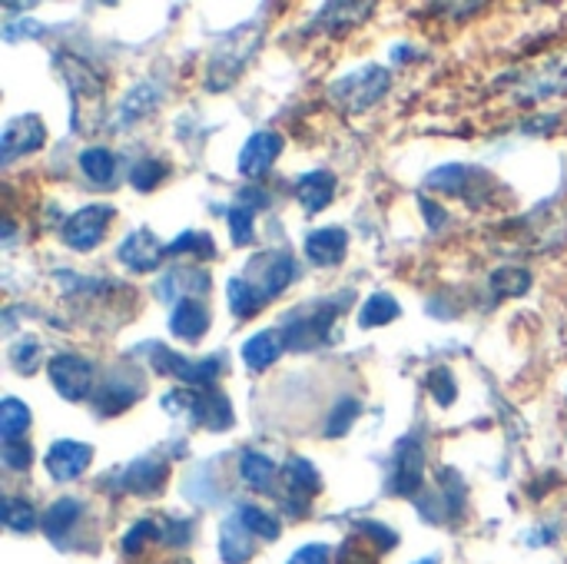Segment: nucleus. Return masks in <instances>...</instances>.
Listing matches in <instances>:
<instances>
[{
    "label": "nucleus",
    "instance_id": "nucleus-1",
    "mask_svg": "<svg viewBox=\"0 0 567 564\" xmlns=\"http://www.w3.org/2000/svg\"><path fill=\"white\" fill-rule=\"evenodd\" d=\"M389 83H392L389 70H382V66H362V70H355L349 76H342L339 83H332L329 96L336 103H342L346 110H365L369 103H375V100L385 96Z\"/></svg>",
    "mask_w": 567,
    "mask_h": 564
},
{
    "label": "nucleus",
    "instance_id": "nucleus-2",
    "mask_svg": "<svg viewBox=\"0 0 567 564\" xmlns=\"http://www.w3.org/2000/svg\"><path fill=\"white\" fill-rule=\"evenodd\" d=\"M47 376L56 389L60 399L66 402H80L93 396V366L83 356L73 352H60L47 362Z\"/></svg>",
    "mask_w": 567,
    "mask_h": 564
},
{
    "label": "nucleus",
    "instance_id": "nucleus-3",
    "mask_svg": "<svg viewBox=\"0 0 567 564\" xmlns=\"http://www.w3.org/2000/svg\"><path fill=\"white\" fill-rule=\"evenodd\" d=\"M110 219H113V209H110V206H103V203H93V206L76 209V213L63 223L60 236H63V243H66L70 249H76V253H90V249H93V246H100V239L106 236Z\"/></svg>",
    "mask_w": 567,
    "mask_h": 564
},
{
    "label": "nucleus",
    "instance_id": "nucleus-4",
    "mask_svg": "<svg viewBox=\"0 0 567 564\" xmlns=\"http://www.w3.org/2000/svg\"><path fill=\"white\" fill-rule=\"evenodd\" d=\"M153 349V366L179 382H186V389H206L216 376H219V356L209 359H183L163 346H150Z\"/></svg>",
    "mask_w": 567,
    "mask_h": 564
},
{
    "label": "nucleus",
    "instance_id": "nucleus-5",
    "mask_svg": "<svg viewBox=\"0 0 567 564\" xmlns=\"http://www.w3.org/2000/svg\"><path fill=\"white\" fill-rule=\"evenodd\" d=\"M425 482V449L415 439H402L395 445V469H392V495L412 499L422 492Z\"/></svg>",
    "mask_w": 567,
    "mask_h": 564
},
{
    "label": "nucleus",
    "instance_id": "nucleus-6",
    "mask_svg": "<svg viewBox=\"0 0 567 564\" xmlns=\"http://www.w3.org/2000/svg\"><path fill=\"white\" fill-rule=\"evenodd\" d=\"M279 153H282V136L276 130H259L239 150V160H236L239 173L246 180H262L272 170V163L279 160Z\"/></svg>",
    "mask_w": 567,
    "mask_h": 564
},
{
    "label": "nucleus",
    "instance_id": "nucleus-7",
    "mask_svg": "<svg viewBox=\"0 0 567 564\" xmlns=\"http://www.w3.org/2000/svg\"><path fill=\"white\" fill-rule=\"evenodd\" d=\"M93 449L86 442H73V439H60L47 449V475L53 482H76L86 469H90Z\"/></svg>",
    "mask_w": 567,
    "mask_h": 564
},
{
    "label": "nucleus",
    "instance_id": "nucleus-8",
    "mask_svg": "<svg viewBox=\"0 0 567 564\" xmlns=\"http://www.w3.org/2000/svg\"><path fill=\"white\" fill-rule=\"evenodd\" d=\"M47 140V130L40 123V116H17L7 123L3 136H0V163L10 166L17 156H27V153H37Z\"/></svg>",
    "mask_w": 567,
    "mask_h": 564
},
{
    "label": "nucleus",
    "instance_id": "nucleus-9",
    "mask_svg": "<svg viewBox=\"0 0 567 564\" xmlns=\"http://www.w3.org/2000/svg\"><path fill=\"white\" fill-rule=\"evenodd\" d=\"M252 273H256V293L262 296V302H269V299H276L296 276H299V266H296V259L292 256H286V253H266L262 259H256L252 263Z\"/></svg>",
    "mask_w": 567,
    "mask_h": 564
},
{
    "label": "nucleus",
    "instance_id": "nucleus-10",
    "mask_svg": "<svg viewBox=\"0 0 567 564\" xmlns=\"http://www.w3.org/2000/svg\"><path fill=\"white\" fill-rule=\"evenodd\" d=\"M163 253L166 246L150 233V229H133L120 246H116V256L126 269L133 273H153L159 263H163Z\"/></svg>",
    "mask_w": 567,
    "mask_h": 564
},
{
    "label": "nucleus",
    "instance_id": "nucleus-11",
    "mask_svg": "<svg viewBox=\"0 0 567 564\" xmlns=\"http://www.w3.org/2000/svg\"><path fill=\"white\" fill-rule=\"evenodd\" d=\"M336 312L339 309H332V306H319V309H312L306 316H292L286 322V346L289 349H312V346H319L329 336Z\"/></svg>",
    "mask_w": 567,
    "mask_h": 564
},
{
    "label": "nucleus",
    "instance_id": "nucleus-12",
    "mask_svg": "<svg viewBox=\"0 0 567 564\" xmlns=\"http://www.w3.org/2000/svg\"><path fill=\"white\" fill-rule=\"evenodd\" d=\"M346 249H349V233L339 226H322L306 236V256L322 269L339 266L346 259Z\"/></svg>",
    "mask_w": 567,
    "mask_h": 564
},
{
    "label": "nucleus",
    "instance_id": "nucleus-13",
    "mask_svg": "<svg viewBox=\"0 0 567 564\" xmlns=\"http://www.w3.org/2000/svg\"><path fill=\"white\" fill-rule=\"evenodd\" d=\"M166 472H169V469H166L163 462H156V459H136L133 465H126V469H123V475H120V489H123V492H130V495L150 499V495H156V492L163 489Z\"/></svg>",
    "mask_w": 567,
    "mask_h": 564
},
{
    "label": "nucleus",
    "instance_id": "nucleus-14",
    "mask_svg": "<svg viewBox=\"0 0 567 564\" xmlns=\"http://www.w3.org/2000/svg\"><path fill=\"white\" fill-rule=\"evenodd\" d=\"M140 396H143V382H133V379H110V382H103V386L93 392V412L103 416V419L120 416V412L130 409Z\"/></svg>",
    "mask_w": 567,
    "mask_h": 564
},
{
    "label": "nucleus",
    "instance_id": "nucleus-15",
    "mask_svg": "<svg viewBox=\"0 0 567 564\" xmlns=\"http://www.w3.org/2000/svg\"><path fill=\"white\" fill-rule=\"evenodd\" d=\"M209 289V273L206 269H169L159 283H156V296L173 302V299H193L196 293Z\"/></svg>",
    "mask_w": 567,
    "mask_h": 564
},
{
    "label": "nucleus",
    "instance_id": "nucleus-16",
    "mask_svg": "<svg viewBox=\"0 0 567 564\" xmlns=\"http://www.w3.org/2000/svg\"><path fill=\"white\" fill-rule=\"evenodd\" d=\"M169 329L176 339L199 342L209 329V309L196 299H183V302H176V309L169 316Z\"/></svg>",
    "mask_w": 567,
    "mask_h": 564
},
{
    "label": "nucleus",
    "instance_id": "nucleus-17",
    "mask_svg": "<svg viewBox=\"0 0 567 564\" xmlns=\"http://www.w3.org/2000/svg\"><path fill=\"white\" fill-rule=\"evenodd\" d=\"M296 196L302 203L306 213H319L332 203L336 196V176L329 170H316V173H306L296 180Z\"/></svg>",
    "mask_w": 567,
    "mask_h": 564
},
{
    "label": "nucleus",
    "instance_id": "nucleus-18",
    "mask_svg": "<svg viewBox=\"0 0 567 564\" xmlns=\"http://www.w3.org/2000/svg\"><path fill=\"white\" fill-rule=\"evenodd\" d=\"M282 349H286V339H282L276 329H266V332H256L252 339H246V346H243V362H246L249 369L262 372V369H269L272 362H279Z\"/></svg>",
    "mask_w": 567,
    "mask_h": 564
},
{
    "label": "nucleus",
    "instance_id": "nucleus-19",
    "mask_svg": "<svg viewBox=\"0 0 567 564\" xmlns=\"http://www.w3.org/2000/svg\"><path fill=\"white\" fill-rule=\"evenodd\" d=\"M482 180H488V173H482V170H472V166H442V170H435L432 176H429V186L432 189H442V193H452V196H465L468 199V186L472 183H482Z\"/></svg>",
    "mask_w": 567,
    "mask_h": 564
},
{
    "label": "nucleus",
    "instance_id": "nucleus-20",
    "mask_svg": "<svg viewBox=\"0 0 567 564\" xmlns=\"http://www.w3.org/2000/svg\"><path fill=\"white\" fill-rule=\"evenodd\" d=\"M219 555L226 564H246L252 558V535L239 519H229L219 532Z\"/></svg>",
    "mask_w": 567,
    "mask_h": 564
},
{
    "label": "nucleus",
    "instance_id": "nucleus-21",
    "mask_svg": "<svg viewBox=\"0 0 567 564\" xmlns=\"http://www.w3.org/2000/svg\"><path fill=\"white\" fill-rule=\"evenodd\" d=\"M80 515H83V505H80L76 499H60V502H53V505L47 509V515H43V532H47V539H50V542H63L66 532L80 522Z\"/></svg>",
    "mask_w": 567,
    "mask_h": 564
},
{
    "label": "nucleus",
    "instance_id": "nucleus-22",
    "mask_svg": "<svg viewBox=\"0 0 567 564\" xmlns=\"http://www.w3.org/2000/svg\"><path fill=\"white\" fill-rule=\"evenodd\" d=\"M399 302L389 296V293H375V296H369L365 302H362V309H359V326L362 329H379V326H389V322H395L399 319Z\"/></svg>",
    "mask_w": 567,
    "mask_h": 564
},
{
    "label": "nucleus",
    "instance_id": "nucleus-23",
    "mask_svg": "<svg viewBox=\"0 0 567 564\" xmlns=\"http://www.w3.org/2000/svg\"><path fill=\"white\" fill-rule=\"evenodd\" d=\"M286 482H289V492H296L299 499H312L319 495L322 489V479H319V469L306 459H289L286 465Z\"/></svg>",
    "mask_w": 567,
    "mask_h": 564
},
{
    "label": "nucleus",
    "instance_id": "nucleus-24",
    "mask_svg": "<svg viewBox=\"0 0 567 564\" xmlns=\"http://www.w3.org/2000/svg\"><path fill=\"white\" fill-rule=\"evenodd\" d=\"M239 475H243V482L249 485V489H269L272 485V479H276V465H272V459L269 455H262V452H246L243 459H239Z\"/></svg>",
    "mask_w": 567,
    "mask_h": 564
},
{
    "label": "nucleus",
    "instance_id": "nucleus-25",
    "mask_svg": "<svg viewBox=\"0 0 567 564\" xmlns=\"http://www.w3.org/2000/svg\"><path fill=\"white\" fill-rule=\"evenodd\" d=\"M226 296H229L233 316H239V319H249V316H256V312H259V306H262V296H259V293H256V286H252L249 279H243V276L229 279V289H226Z\"/></svg>",
    "mask_w": 567,
    "mask_h": 564
},
{
    "label": "nucleus",
    "instance_id": "nucleus-26",
    "mask_svg": "<svg viewBox=\"0 0 567 564\" xmlns=\"http://www.w3.org/2000/svg\"><path fill=\"white\" fill-rule=\"evenodd\" d=\"M27 429H30V409L20 399H3V406H0V435H3V442L23 439Z\"/></svg>",
    "mask_w": 567,
    "mask_h": 564
},
{
    "label": "nucleus",
    "instance_id": "nucleus-27",
    "mask_svg": "<svg viewBox=\"0 0 567 564\" xmlns=\"http://www.w3.org/2000/svg\"><path fill=\"white\" fill-rule=\"evenodd\" d=\"M166 253L169 256H196V259H213L216 256V243H213V236H206V233H196V229H186V233H179L169 246H166Z\"/></svg>",
    "mask_w": 567,
    "mask_h": 564
},
{
    "label": "nucleus",
    "instance_id": "nucleus-28",
    "mask_svg": "<svg viewBox=\"0 0 567 564\" xmlns=\"http://www.w3.org/2000/svg\"><path fill=\"white\" fill-rule=\"evenodd\" d=\"M113 153L106 150V146H90V150H83L80 153V170L93 180V183H110L113 180Z\"/></svg>",
    "mask_w": 567,
    "mask_h": 564
},
{
    "label": "nucleus",
    "instance_id": "nucleus-29",
    "mask_svg": "<svg viewBox=\"0 0 567 564\" xmlns=\"http://www.w3.org/2000/svg\"><path fill=\"white\" fill-rule=\"evenodd\" d=\"M236 519H239V522L249 529V535H256V539H266V542H276V539H279V522H276V515H269V512H262V509H256V505H243Z\"/></svg>",
    "mask_w": 567,
    "mask_h": 564
},
{
    "label": "nucleus",
    "instance_id": "nucleus-30",
    "mask_svg": "<svg viewBox=\"0 0 567 564\" xmlns=\"http://www.w3.org/2000/svg\"><path fill=\"white\" fill-rule=\"evenodd\" d=\"M252 219H256V206L236 199V206L229 209V236H233L236 246H249L252 243V236H256L252 233Z\"/></svg>",
    "mask_w": 567,
    "mask_h": 564
},
{
    "label": "nucleus",
    "instance_id": "nucleus-31",
    "mask_svg": "<svg viewBox=\"0 0 567 564\" xmlns=\"http://www.w3.org/2000/svg\"><path fill=\"white\" fill-rule=\"evenodd\" d=\"M3 525L10 529V532H33V525H37V515H33V509H30V502L27 499H7L3 502Z\"/></svg>",
    "mask_w": 567,
    "mask_h": 564
},
{
    "label": "nucleus",
    "instance_id": "nucleus-32",
    "mask_svg": "<svg viewBox=\"0 0 567 564\" xmlns=\"http://www.w3.org/2000/svg\"><path fill=\"white\" fill-rule=\"evenodd\" d=\"M359 412H362V406H359L355 399H342V402L332 409L329 422H326V435H329V439H339V435H346V432L355 425Z\"/></svg>",
    "mask_w": 567,
    "mask_h": 564
},
{
    "label": "nucleus",
    "instance_id": "nucleus-33",
    "mask_svg": "<svg viewBox=\"0 0 567 564\" xmlns=\"http://www.w3.org/2000/svg\"><path fill=\"white\" fill-rule=\"evenodd\" d=\"M163 176H166V163H159V160H143V163H136V166L130 170V183H133L140 193L156 189V186L163 183Z\"/></svg>",
    "mask_w": 567,
    "mask_h": 564
},
{
    "label": "nucleus",
    "instance_id": "nucleus-34",
    "mask_svg": "<svg viewBox=\"0 0 567 564\" xmlns=\"http://www.w3.org/2000/svg\"><path fill=\"white\" fill-rule=\"evenodd\" d=\"M159 539H163L159 525H156V522H150V519H140V522L126 532V539H123V552H126V555H136V552H143V545L159 542Z\"/></svg>",
    "mask_w": 567,
    "mask_h": 564
},
{
    "label": "nucleus",
    "instance_id": "nucleus-35",
    "mask_svg": "<svg viewBox=\"0 0 567 564\" xmlns=\"http://www.w3.org/2000/svg\"><path fill=\"white\" fill-rule=\"evenodd\" d=\"M425 386H429V392H432V399L442 406V409H449L452 402H455V379H452V372L449 369H435L429 379H425Z\"/></svg>",
    "mask_w": 567,
    "mask_h": 564
},
{
    "label": "nucleus",
    "instance_id": "nucleus-36",
    "mask_svg": "<svg viewBox=\"0 0 567 564\" xmlns=\"http://www.w3.org/2000/svg\"><path fill=\"white\" fill-rule=\"evenodd\" d=\"M3 465L10 469V472H27L30 469V462H33V449H30V442H23V439H13V442H3Z\"/></svg>",
    "mask_w": 567,
    "mask_h": 564
},
{
    "label": "nucleus",
    "instance_id": "nucleus-37",
    "mask_svg": "<svg viewBox=\"0 0 567 564\" xmlns=\"http://www.w3.org/2000/svg\"><path fill=\"white\" fill-rule=\"evenodd\" d=\"M150 93H156L150 83H143V86H136L130 96H126V103H123V113H120V120H136V116H143L150 106H156V96H150Z\"/></svg>",
    "mask_w": 567,
    "mask_h": 564
},
{
    "label": "nucleus",
    "instance_id": "nucleus-38",
    "mask_svg": "<svg viewBox=\"0 0 567 564\" xmlns=\"http://www.w3.org/2000/svg\"><path fill=\"white\" fill-rule=\"evenodd\" d=\"M528 286H532V276L525 269H502V273H495V289L505 293V296H522Z\"/></svg>",
    "mask_w": 567,
    "mask_h": 564
},
{
    "label": "nucleus",
    "instance_id": "nucleus-39",
    "mask_svg": "<svg viewBox=\"0 0 567 564\" xmlns=\"http://www.w3.org/2000/svg\"><path fill=\"white\" fill-rule=\"evenodd\" d=\"M359 529H362V532L369 535V542H375L382 552H389V548L399 542V535H395V532H389V529H385V525H379V522H362Z\"/></svg>",
    "mask_w": 567,
    "mask_h": 564
},
{
    "label": "nucleus",
    "instance_id": "nucleus-40",
    "mask_svg": "<svg viewBox=\"0 0 567 564\" xmlns=\"http://www.w3.org/2000/svg\"><path fill=\"white\" fill-rule=\"evenodd\" d=\"M289 564H329V548L326 545H302Z\"/></svg>",
    "mask_w": 567,
    "mask_h": 564
},
{
    "label": "nucleus",
    "instance_id": "nucleus-41",
    "mask_svg": "<svg viewBox=\"0 0 567 564\" xmlns=\"http://www.w3.org/2000/svg\"><path fill=\"white\" fill-rule=\"evenodd\" d=\"M422 213L429 216V226H432V229H442V226H445V219H449V213H445V209H439L432 199H425V203H422Z\"/></svg>",
    "mask_w": 567,
    "mask_h": 564
},
{
    "label": "nucleus",
    "instance_id": "nucleus-42",
    "mask_svg": "<svg viewBox=\"0 0 567 564\" xmlns=\"http://www.w3.org/2000/svg\"><path fill=\"white\" fill-rule=\"evenodd\" d=\"M442 482H445V502H449V509H452V492H449V482H455L458 485V475L455 472H442ZM455 509H462V489H455Z\"/></svg>",
    "mask_w": 567,
    "mask_h": 564
},
{
    "label": "nucleus",
    "instance_id": "nucleus-43",
    "mask_svg": "<svg viewBox=\"0 0 567 564\" xmlns=\"http://www.w3.org/2000/svg\"><path fill=\"white\" fill-rule=\"evenodd\" d=\"M415 564H439L435 558H422V562H415Z\"/></svg>",
    "mask_w": 567,
    "mask_h": 564
}]
</instances>
